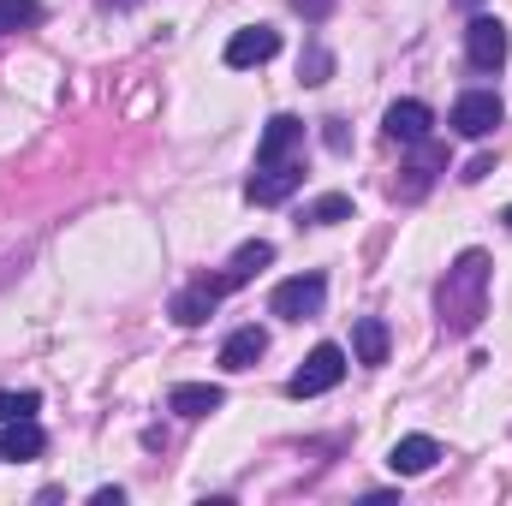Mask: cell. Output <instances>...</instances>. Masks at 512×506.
Listing matches in <instances>:
<instances>
[{
  "label": "cell",
  "instance_id": "6da1fadb",
  "mask_svg": "<svg viewBox=\"0 0 512 506\" xmlns=\"http://www.w3.org/2000/svg\"><path fill=\"white\" fill-rule=\"evenodd\" d=\"M435 304H441V322H447L453 334H471V328L483 322V310H489V256L483 251L459 256V262L447 268Z\"/></svg>",
  "mask_w": 512,
  "mask_h": 506
},
{
  "label": "cell",
  "instance_id": "7a4b0ae2",
  "mask_svg": "<svg viewBox=\"0 0 512 506\" xmlns=\"http://www.w3.org/2000/svg\"><path fill=\"white\" fill-rule=\"evenodd\" d=\"M322 304H328V280H322V274H292V280H280L274 298H268V310H274L280 322H310V316H322Z\"/></svg>",
  "mask_w": 512,
  "mask_h": 506
},
{
  "label": "cell",
  "instance_id": "3957f363",
  "mask_svg": "<svg viewBox=\"0 0 512 506\" xmlns=\"http://www.w3.org/2000/svg\"><path fill=\"white\" fill-rule=\"evenodd\" d=\"M501 120H507V108H501L495 90H465V96L453 102V120H447V126L459 131V137H471V143H483V137H495Z\"/></svg>",
  "mask_w": 512,
  "mask_h": 506
},
{
  "label": "cell",
  "instance_id": "277c9868",
  "mask_svg": "<svg viewBox=\"0 0 512 506\" xmlns=\"http://www.w3.org/2000/svg\"><path fill=\"white\" fill-rule=\"evenodd\" d=\"M512 54V36L501 18H471L465 24V60L477 66V72H501Z\"/></svg>",
  "mask_w": 512,
  "mask_h": 506
},
{
  "label": "cell",
  "instance_id": "5b68a950",
  "mask_svg": "<svg viewBox=\"0 0 512 506\" xmlns=\"http://www.w3.org/2000/svg\"><path fill=\"white\" fill-rule=\"evenodd\" d=\"M346 381V352L340 346H316L310 358H304V370L286 381V393L292 399H316V393H328V387H340Z\"/></svg>",
  "mask_w": 512,
  "mask_h": 506
},
{
  "label": "cell",
  "instance_id": "8992f818",
  "mask_svg": "<svg viewBox=\"0 0 512 506\" xmlns=\"http://www.w3.org/2000/svg\"><path fill=\"white\" fill-rule=\"evenodd\" d=\"M304 185V161H274V167H256L251 179H245V203H262V209H274V203H286L292 191Z\"/></svg>",
  "mask_w": 512,
  "mask_h": 506
},
{
  "label": "cell",
  "instance_id": "52a82bcc",
  "mask_svg": "<svg viewBox=\"0 0 512 506\" xmlns=\"http://www.w3.org/2000/svg\"><path fill=\"white\" fill-rule=\"evenodd\" d=\"M280 54V30H268V24H251V30H233V42H227V66L233 72H251V66H268Z\"/></svg>",
  "mask_w": 512,
  "mask_h": 506
},
{
  "label": "cell",
  "instance_id": "ba28073f",
  "mask_svg": "<svg viewBox=\"0 0 512 506\" xmlns=\"http://www.w3.org/2000/svg\"><path fill=\"white\" fill-rule=\"evenodd\" d=\"M227 292H233V286H227V274H221V280H197V286H185V292L173 298V322H179V328L209 322V316H215V304H221Z\"/></svg>",
  "mask_w": 512,
  "mask_h": 506
},
{
  "label": "cell",
  "instance_id": "9c48e42d",
  "mask_svg": "<svg viewBox=\"0 0 512 506\" xmlns=\"http://www.w3.org/2000/svg\"><path fill=\"white\" fill-rule=\"evenodd\" d=\"M435 459H441V441L435 435H399L393 453H387L393 477H423V471H435Z\"/></svg>",
  "mask_w": 512,
  "mask_h": 506
},
{
  "label": "cell",
  "instance_id": "30bf717a",
  "mask_svg": "<svg viewBox=\"0 0 512 506\" xmlns=\"http://www.w3.org/2000/svg\"><path fill=\"white\" fill-rule=\"evenodd\" d=\"M298 143H304V120H292V114H274V120H268V131H262V143H256V167H274V161H286Z\"/></svg>",
  "mask_w": 512,
  "mask_h": 506
},
{
  "label": "cell",
  "instance_id": "8fae6325",
  "mask_svg": "<svg viewBox=\"0 0 512 506\" xmlns=\"http://www.w3.org/2000/svg\"><path fill=\"white\" fill-rule=\"evenodd\" d=\"M227 405V393L215 387V381H179L173 393H167V411H179V417H209V411H221Z\"/></svg>",
  "mask_w": 512,
  "mask_h": 506
},
{
  "label": "cell",
  "instance_id": "7c38bea8",
  "mask_svg": "<svg viewBox=\"0 0 512 506\" xmlns=\"http://www.w3.org/2000/svg\"><path fill=\"white\" fill-rule=\"evenodd\" d=\"M429 126H435V114H429L423 102H393V108H387V120H382V131L393 137V143H423Z\"/></svg>",
  "mask_w": 512,
  "mask_h": 506
},
{
  "label": "cell",
  "instance_id": "4fadbf2b",
  "mask_svg": "<svg viewBox=\"0 0 512 506\" xmlns=\"http://www.w3.org/2000/svg\"><path fill=\"white\" fill-rule=\"evenodd\" d=\"M42 447H48V435L36 429V417H12L6 429H0V459H42Z\"/></svg>",
  "mask_w": 512,
  "mask_h": 506
},
{
  "label": "cell",
  "instance_id": "5bb4252c",
  "mask_svg": "<svg viewBox=\"0 0 512 506\" xmlns=\"http://www.w3.org/2000/svg\"><path fill=\"white\" fill-rule=\"evenodd\" d=\"M352 352H358V364H387V322L382 316H358L352 322Z\"/></svg>",
  "mask_w": 512,
  "mask_h": 506
},
{
  "label": "cell",
  "instance_id": "9a60e30c",
  "mask_svg": "<svg viewBox=\"0 0 512 506\" xmlns=\"http://www.w3.org/2000/svg\"><path fill=\"white\" fill-rule=\"evenodd\" d=\"M262 352H268V334H262V328H239V334H227L221 364H227V370H251Z\"/></svg>",
  "mask_w": 512,
  "mask_h": 506
},
{
  "label": "cell",
  "instance_id": "2e32d148",
  "mask_svg": "<svg viewBox=\"0 0 512 506\" xmlns=\"http://www.w3.org/2000/svg\"><path fill=\"white\" fill-rule=\"evenodd\" d=\"M268 262H274V245H268V239L239 245V251H233V262H227V286H245V280H256Z\"/></svg>",
  "mask_w": 512,
  "mask_h": 506
},
{
  "label": "cell",
  "instance_id": "e0dca14e",
  "mask_svg": "<svg viewBox=\"0 0 512 506\" xmlns=\"http://www.w3.org/2000/svg\"><path fill=\"white\" fill-rule=\"evenodd\" d=\"M411 149H417V161H411V179H405V191H399V197H423V191H429V179H435V173H441V161H447L429 137H423V143H411Z\"/></svg>",
  "mask_w": 512,
  "mask_h": 506
},
{
  "label": "cell",
  "instance_id": "ac0fdd59",
  "mask_svg": "<svg viewBox=\"0 0 512 506\" xmlns=\"http://www.w3.org/2000/svg\"><path fill=\"white\" fill-rule=\"evenodd\" d=\"M304 221H310V227H334V221H352V197H346V191H328V197L304 203Z\"/></svg>",
  "mask_w": 512,
  "mask_h": 506
},
{
  "label": "cell",
  "instance_id": "d6986e66",
  "mask_svg": "<svg viewBox=\"0 0 512 506\" xmlns=\"http://www.w3.org/2000/svg\"><path fill=\"white\" fill-rule=\"evenodd\" d=\"M36 24H42V6H36V0H0V36L36 30Z\"/></svg>",
  "mask_w": 512,
  "mask_h": 506
},
{
  "label": "cell",
  "instance_id": "ffe728a7",
  "mask_svg": "<svg viewBox=\"0 0 512 506\" xmlns=\"http://www.w3.org/2000/svg\"><path fill=\"white\" fill-rule=\"evenodd\" d=\"M328 72H334V54H328V48H310V54L298 60V78H304V84H328Z\"/></svg>",
  "mask_w": 512,
  "mask_h": 506
},
{
  "label": "cell",
  "instance_id": "44dd1931",
  "mask_svg": "<svg viewBox=\"0 0 512 506\" xmlns=\"http://www.w3.org/2000/svg\"><path fill=\"white\" fill-rule=\"evenodd\" d=\"M36 393H0V423H12V417H36Z\"/></svg>",
  "mask_w": 512,
  "mask_h": 506
},
{
  "label": "cell",
  "instance_id": "7402d4cb",
  "mask_svg": "<svg viewBox=\"0 0 512 506\" xmlns=\"http://www.w3.org/2000/svg\"><path fill=\"white\" fill-rule=\"evenodd\" d=\"M292 12H304V18H316V24H322V18L334 12V0H292Z\"/></svg>",
  "mask_w": 512,
  "mask_h": 506
},
{
  "label": "cell",
  "instance_id": "603a6c76",
  "mask_svg": "<svg viewBox=\"0 0 512 506\" xmlns=\"http://www.w3.org/2000/svg\"><path fill=\"white\" fill-rule=\"evenodd\" d=\"M483 173H495V161H489V155H477V161H471V167H465V173H459V179H465V185H477V179H483Z\"/></svg>",
  "mask_w": 512,
  "mask_h": 506
},
{
  "label": "cell",
  "instance_id": "cb8c5ba5",
  "mask_svg": "<svg viewBox=\"0 0 512 506\" xmlns=\"http://www.w3.org/2000/svg\"><path fill=\"white\" fill-rule=\"evenodd\" d=\"M322 137H328V149H340V155H346V126H340V120H328Z\"/></svg>",
  "mask_w": 512,
  "mask_h": 506
},
{
  "label": "cell",
  "instance_id": "d4e9b609",
  "mask_svg": "<svg viewBox=\"0 0 512 506\" xmlns=\"http://www.w3.org/2000/svg\"><path fill=\"white\" fill-rule=\"evenodd\" d=\"M108 6H120V12H131V6H137V0H108Z\"/></svg>",
  "mask_w": 512,
  "mask_h": 506
},
{
  "label": "cell",
  "instance_id": "484cf974",
  "mask_svg": "<svg viewBox=\"0 0 512 506\" xmlns=\"http://www.w3.org/2000/svg\"><path fill=\"white\" fill-rule=\"evenodd\" d=\"M501 221H507V233H512V203H507V209H501Z\"/></svg>",
  "mask_w": 512,
  "mask_h": 506
}]
</instances>
